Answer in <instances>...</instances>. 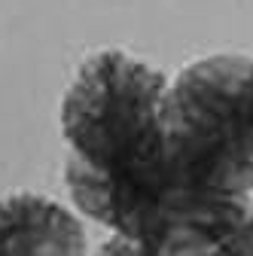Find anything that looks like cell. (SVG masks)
<instances>
[{"instance_id":"6da1fadb","label":"cell","mask_w":253,"mask_h":256,"mask_svg":"<svg viewBox=\"0 0 253 256\" xmlns=\"http://www.w3.org/2000/svg\"><path fill=\"white\" fill-rule=\"evenodd\" d=\"M168 76L122 52H92L61 98L64 183L76 210L113 235L152 241L198 192L183 189L165 158L162 98Z\"/></svg>"},{"instance_id":"7a4b0ae2","label":"cell","mask_w":253,"mask_h":256,"mask_svg":"<svg viewBox=\"0 0 253 256\" xmlns=\"http://www.w3.org/2000/svg\"><path fill=\"white\" fill-rule=\"evenodd\" d=\"M250 55L196 58L168 80L162 144L174 180L198 196H253V128L244 107Z\"/></svg>"},{"instance_id":"3957f363","label":"cell","mask_w":253,"mask_h":256,"mask_svg":"<svg viewBox=\"0 0 253 256\" xmlns=\"http://www.w3.org/2000/svg\"><path fill=\"white\" fill-rule=\"evenodd\" d=\"M0 256H88L80 216L37 192L0 198Z\"/></svg>"},{"instance_id":"277c9868","label":"cell","mask_w":253,"mask_h":256,"mask_svg":"<svg viewBox=\"0 0 253 256\" xmlns=\"http://www.w3.org/2000/svg\"><path fill=\"white\" fill-rule=\"evenodd\" d=\"M94 256H162L159 247L152 241H140V238H125V235H110Z\"/></svg>"},{"instance_id":"5b68a950","label":"cell","mask_w":253,"mask_h":256,"mask_svg":"<svg viewBox=\"0 0 253 256\" xmlns=\"http://www.w3.org/2000/svg\"><path fill=\"white\" fill-rule=\"evenodd\" d=\"M244 107H247V119L253 128V61H250V70L244 76Z\"/></svg>"}]
</instances>
